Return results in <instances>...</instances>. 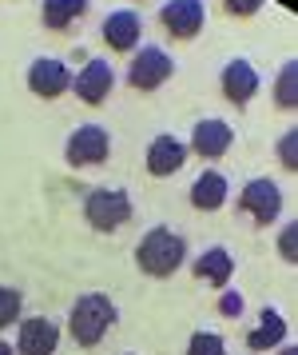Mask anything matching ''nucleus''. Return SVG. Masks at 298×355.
I'll use <instances>...</instances> for the list:
<instances>
[{"instance_id": "nucleus-1", "label": "nucleus", "mask_w": 298, "mask_h": 355, "mask_svg": "<svg viewBox=\"0 0 298 355\" xmlns=\"http://www.w3.org/2000/svg\"><path fill=\"white\" fill-rule=\"evenodd\" d=\"M136 263L143 275L151 279H167L179 272V263H187V240L171 232V227H151L140 243H136Z\"/></svg>"}, {"instance_id": "nucleus-2", "label": "nucleus", "mask_w": 298, "mask_h": 355, "mask_svg": "<svg viewBox=\"0 0 298 355\" xmlns=\"http://www.w3.org/2000/svg\"><path fill=\"white\" fill-rule=\"evenodd\" d=\"M115 320H120V311H115V304H111V295L88 291V295H80L76 304H72L68 331H72V339H76L80 347H95V343L115 327Z\"/></svg>"}, {"instance_id": "nucleus-3", "label": "nucleus", "mask_w": 298, "mask_h": 355, "mask_svg": "<svg viewBox=\"0 0 298 355\" xmlns=\"http://www.w3.org/2000/svg\"><path fill=\"white\" fill-rule=\"evenodd\" d=\"M84 220L95 232H115L120 224L131 220V200L124 188H92L84 200Z\"/></svg>"}, {"instance_id": "nucleus-4", "label": "nucleus", "mask_w": 298, "mask_h": 355, "mask_svg": "<svg viewBox=\"0 0 298 355\" xmlns=\"http://www.w3.org/2000/svg\"><path fill=\"white\" fill-rule=\"evenodd\" d=\"M171 72H175L171 56L159 49V44H147V49H140L136 56H131L127 84H131L136 92H156V88H163V84L171 80Z\"/></svg>"}, {"instance_id": "nucleus-5", "label": "nucleus", "mask_w": 298, "mask_h": 355, "mask_svg": "<svg viewBox=\"0 0 298 355\" xmlns=\"http://www.w3.org/2000/svg\"><path fill=\"white\" fill-rule=\"evenodd\" d=\"M108 156H111V136L100 124L76 128L68 136V144H64V160L72 164V168H92V164H104Z\"/></svg>"}, {"instance_id": "nucleus-6", "label": "nucleus", "mask_w": 298, "mask_h": 355, "mask_svg": "<svg viewBox=\"0 0 298 355\" xmlns=\"http://www.w3.org/2000/svg\"><path fill=\"white\" fill-rule=\"evenodd\" d=\"M239 211H247L259 227H270L283 211V192L274 188V180H251L239 196Z\"/></svg>"}, {"instance_id": "nucleus-7", "label": "nucleus", "mask_w": 298, "mask_h": 355, "mask_svg": "<svg viewBox=\"0 0 298 355\" xmlns=\"http://www.w3.org/2000/svg\"><path fill=\"white\" fill-rule=\"evenodd\" d=\"M60 347V327L48 315H28L16 327V352L20 355H52Z\"/></svg>"}, {"instance_id": "nucleus-8", "label": "nucleus", "mask_w": 298, "mask_h": 355, "mask_svg": "<svg viewBox=\"0 0 298 355\" xmlns=\"http://www.w3.org/2000/svg\"><path fill=\"white\" fill-rule=\"evenodd\" d=\"M111 84H115V72H111V64L104 56H95V60H88L80 72H72V92H76L84 104H104L108 92H111Z\"/></svg>"}, {"instance_id": "nucleus-9", "label": "nucleus", "mask_w": 298, "mask_h": 355, "mask_svg": "<svg viewBox=\"0 0 298 355\" xmlns=\"http://www.w3.org/2000/svg\"><path fill=\"white\" fill-rule=\"evenodd\" d=\"M203 0H167L163 8H159V24L175 36V40H191V36H199L203 28Z\"/></svg>"}, {"instance_id": "nucleus-10", "label": "nucleus", "mask_w": 298, "mask_h": 355, "mask_svg": "<svg viewBox=\"0 0 298 355\" xmlns=\"http://www.w3.org/2000/svg\"><path fill=\"white\" fill-rule=\"evenodd\" d=\"M28 88L36 92V96L56 100V96H64V92L72 88V72H68L64 60L40 56V60H32V68H28Z\"/></svg>"}, {"instance_id": "nucleus-11", "label": "nucleus", "mask_w": 298, "mask_h": 355, "mask_svg": "<svg viewBox=\"0 0 298 355\" xmlns=\"http://www.w3.org/2000/svg\"><path fill=\"white\" fill-rule=\"evenodd\" d=\"M235 144V132L227 120H199L195 132H191V152L203 156V160H219L227 156V148Z\"/></svg>"}, {"instance_id": "nucleus-12", "label": "nucleus", "mask_w": 298, "mask_h": 355, "mask_svg": "<svg viewBox=\"0 0 298 355\" xmlns=\"http://www.w3.org/2000/svg\"><path fill=\"white\" fill-rule=\"evenodd\" d=\"M104 44H108L111 52H131L136 49V40H140L143 33V20L140 12H131V8H115V12H108L104 17Z\"/></svg>"}, {"instance_id": "nucleus-13", "label": "nucleus", "mask_w": 298, "mask_h": 355, "mask_svg": "<svg viewBox=\"0 0 298 355\" xmlns=\"http://www.w3.org/2000/svg\"><path fill=\"white\" fill-rule=\"evenodd\" d=\"M183 164H187V144L183 140H175V136L163 132V136H156L147 144V172L151 176L163 180V176H171V172H179Z\"/></svg>"}, {"instance_id": "nucleus-14", "label": "nucleus", "mask_w": 298, "mask_h": 355, "mask_svg": "<svg viewBox=\"0 0 298 355\" xmlns=\"http://www.w3.org/2000/svg\"><path fill=\"white\" fill-rule=\"evenodd\" d=\"M223 96L231 100L235 108L243 104H251V96L259 92V72H254L251 60H231V64L223 68Z\"/></svg>"}, {"instance_id": "nucleus-15", "label": "nucleus", "mask_w": 298, "mask_h": 355, "mask_svg": "<svg viewBox=\"0 0 298 355\" xmlns=\"http://www.w3.org/2000/svg\"><path fill=\"white\" fill-rule=\"evenodd\" d=\"M191 272H195V279H207V284H215V288H227L231 275H235V259H231L227 248H207V252L195 256Z\"/></svg>"}, {"instance_id": "nucleus-16", "label": "nucleus", "mask_w": 298, "mask_h": 355, "mask_svg": "<svg viewBox=\"0 0 298 355\" xmlns=\"http://www.w3.org/2000/svg\"><path fill=\"white\" fill-rule=\"evenodd\" d=\"M88 8H92V0H40V20L52 33H64L80 17H88Z\"/></svg>"}, {"instance_id": "nucleus-17", "label": "nucleus", "mask_w": 298, "mask_h": 355, "mask_svg": "<svg viewBox=\"0 0 298 355\" xmlns=\"http://www.w3.org/2000/svg\"><path fill=\"white\" fill-rule=\"evenodd\" d=\"M223 200H227V176L207 168L203 176L191 184V204H195L199 211H219Z\"/></svg>"}, {"instance_id": "nucleus-18", "label": "nucleus", "mask_w": 298, "mask_h": 355, "mask_svg": "<svg viewBox=\"0 0 298 355\" xmlns=\"http://www.w3.org/2000/svg\"><path fill=\"white\" fill-rule=\"evenodd\" d=\"M283 339H286V320L274 311V307H263L259 327L247 336V347H251V352H270V347H279Z\"/></svg>"}, {"instance_id": "nucleus-19", "label": "nucleus", "mask_w": 298, "mask_h": 355, "mask_svg": "<svg viewBox=\"0 0 298 355\" xmlns=\"http://www.w3.org/2000/svg\"><path fill=\"white\" fill-rule=\"evenodd\" d=\"M20 307H24V295L16 288H0V327H12L20 320Z\"/></svg>"}, {"instance_id": "nucleus-20", "label": "nucleus", "mask_w": 298, "mask_h": 355, "mask_svg": "<svg viewBox=\"0 0 298 355\" xmlns=\"http://www.w3.org/2000/svg\"><path fill=\"white\" fill-rule=\"evenodd\" d=\"M295 60H286L283 64V76H279V88H274V104H279V108H286V112H290V108H295Z\"/></svg>"}, {"instance_id": "nucleus-21", "label": "nucleus", "mask_w": 298, "mask_h": 355, "mask_svg": "<svg viewBox=\"0 0 298 355\" xmlns=\"http://www.w3.org/2000/svg\"><path fill=\"white\" fill-rule=\"evenodd\" d=\"M187 355H227V343L223 336H211V331H195L187 343Z\"/></svg>"}, {"instance_id": "nucleus-22", "label": "nucleus", "mask_w": 298, "mask_h": 355, "mask_svg": "<svg viewBox=\"0 0 298 355\" xmlns=\"http://www.w3.org/2000/svg\"><path fill=\"white\" fill-rule=\"evenodd\" d=\"M263 8V0H227V12L231 17H254Z\"/></svg>"}, {"instance_id": "nucleus-23", "label": "nucleus", "mask_w": 298, "mask_h": 355, "mask_svg": "<svg viewBox=\"0 0 298 355\" xmlns=\"http://www.w3.org/2000/svg\"><path fill=\"white\" fill-rule=\"evenodd\" d=\"M219 311L227 315V320H235L239 311H243V295H239V291H223V300H219Z\"/></svg>"}, {"instance_id": "nucleus-24", "label": "nucleus", "mask_w": 298, "mask_h": 355, "mask_svg": "<svg viewBox=\"0 0 298 355\" xmlns=\"http://www.w3.org/2000/svg\"><path fill=\"white\" fill-rule=\"evenodd\" d=\"M279 152H283V164L295 172V132H286L283 136V148H279Z\"/></svg>"}, {"instance_id": "nucleus-25", "label": "nucleus", "mask_w": 298, "mask_h": 355, "mask_svg": "<svg viewBox=\"0 0 298 355\" xmlns=\"http://www.w3.org/2000/svg\"><path fill=\"white\" fill-rule=\"evenodd\" d=\"M295 232H298L295 224L283 227V256H286V259H295Z\"/></svg>"}, {"instance_id": "nucleus-26", "label": "nucleus", "mask_w": 298, "mask_h": 355, "mask_svg": "<svg viewBox=\"0 0 298 355\" xmlns=\"http://www.w3.org/2000/svg\"><path fill=\"white\" fill-rule=\"evenodd\" d=\"M0 355H16V347H12V343H4V339H0Z\"/></svg>"}, {"instance_id": "nucleus-27", "label": "nucleus", "mask_w": 298, "mask_h": 355, "mask_svg": "<svg viewBox=\"0 0 298 355\" xmlns=\"http://www.w3.org/2000/svg\"><path fill=\"white\" fill-rule=\"evenodd\" d=\"M279 355H298V352H295V347H283V352H279Z\"/></svg>"}]
</instances>
